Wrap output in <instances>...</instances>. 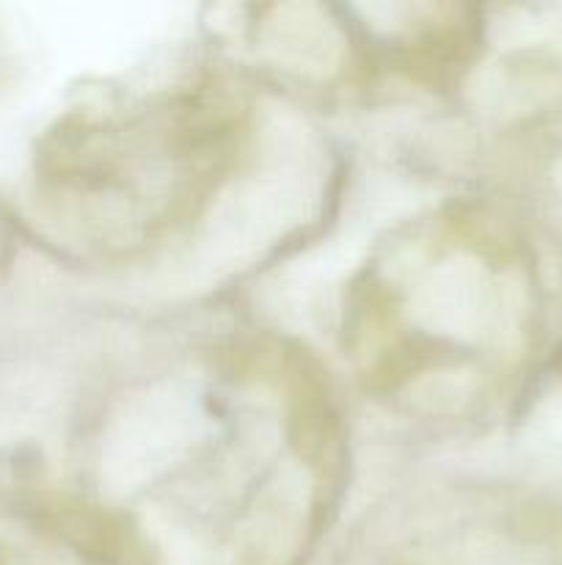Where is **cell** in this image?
Listing matches in <instances>:
<instances>
[{"instance_id": "6da1fadb", "label": "cell", "mask_w": 562, "mask_h": 565, "mask_svg": "<svg viewBox=\"0 0 562 565\" xmlns=\"http://www.w3.org/2000/svg\"><path fill=\"white\" fill-rule=\"evenodd\" d=\"M141 397L114 439L125 508L88 513L114 555L136 535L215 565H287L312 544L339 491L342 428L301 353L237 345Z\"/></svg>"}, {"instance_id": "277c9868", "label": "cell", "mask_w": 562, "mask_h": 565, "mask_svg": "<svg viewBox=\"0 0 562 565\" xmlns=\"http://www.w3.org/2000/svg\"><path fill=\"white\" fill-rule=\"evenodd\" d=\"M3 254H6V243H3V226H0V263H3Z\"/></svg>"}, {"instance_id": "7a4b0ae2", "label": "cell", "mask_w": 562, "mask_h": 565, "mask_svg": "<svg viewBox=\"0 0 562 565\" xmlns=\"http://www.w3.org/2000/svg\"><path fill=\"white\" fill-rule=\"evenodd\" d=\"M251 136L246 94L220 75L86 99L39 143L36 215L86 257L138 259L207 215L246 166Z\"/></svg>"}, {"instance_id": "3957f363", "label": "cell", "mask_w": 562, "mask_h": 565, "mask_svg": "<svg viewBox=\"0 0 562 565\" xmlns=\"http://www.w3.org/2000/svg\"><path fill=\"white\" fill-rule=\"evenodd\" d=\"M494 246L468 204L430 210L389 232L347 290L345 351L389 406L468 417L488 356Z\"/></svg>"}]
</instances>
